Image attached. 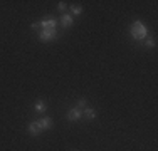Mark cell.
Masks as SVG:
<instances>
[{
	"instance_id": "obj_9",
	"label": "cell",
	"mask_w": 158,
	"mask_h": 151,
	"mask_svg": "<svg viewBox=\"0 0 158 151\" xmlns=\"http://www.w3.org/2000/svg\"><path fill=\"white\" fill-rule=\"evenodd\" d=\"M46 109H47V106H46L44 101H37V103H35V111L37 112H40V114H42V112H46Z\"/></svg>"
},
{
	"instance_id": "obj_6",
	"label": "cell",
	"mask_w": 158,
	"mask_h": 151,
	"mask_svg": "<svg viewBox=\"0 0 158 151\" xmlns=\"http://www.w3.org/2000/svg\"><path fill=\"white\" fill-rule=\"evenodd\" d=\"M37 126L40 128V131L51 129V128H52V119H51V118H42V119L37 121Z\"/></svg>"
},
{
	"instance_id": "obj_10",
	"label": "cell",
	"mask_w": 158,
	"mask_h": 151,
	"mask_svg": "<svg viewBox=\"0 0 158 151\" xmlns=\"http://www.w3.org/2000/svg\"><path fill=\"white\" fill-rule=\"evenodd\" d=\"M71 12H73L74 15H79V14H82V7H79V5H71Z\"/></svg>"
},
{
	"instance_id": "obj_3",
	"label": "cell",
	"mask_w": 158,
	"mask_h": 151,
	"mask_svg": "<svg viewBox=\"0 0 158 151\" xmlns=\"http://www.w3.org/2000/svg\"><path fill=\"white\" fill-rule=\"evenodd\" d=\"M81 114H82V109H79L76 106V108H73V109L67 111V119L69 121H77L79 118H81Z\"/></svg>"
},
{
	"instance_id": "obj_14",
	"label": "cell",
	"mask_w": 158,
	"mask_h": 151,
	"mask_svg": "<svg viewBox=\"0 0 158 151\" xmlns=\"http://www.w3.org/2000/svg\"><path fill=\"white\" fill-rule=\"evenodd\" d=\"M32 29H40V22H34V24H32Z\"/></svg>"
},
{
	"instance_id": "obj_5",
	"label": "cell",
	"mask_w": 158,
	"mask_h": 151,
	"mask_svg": "<svg viewBox=\"0 0 158 151\" xmlns=\"http://www.w3.org/2000/svg\"><path fill=\"white\" fill-rule=\"evenodd\" d=\"M73 24H74L73 15H71V14H62V17H61V25H62V27L64 29H69Z\"/></svg>"
},
{
	"instance_id": "obj_7",
	"label": "cell",
	"mask_w": 158,
	"mask_h": 151,
	"mask_svg": "<svg viewBox=\"0 0 158 151\" xmlns=\"http://www.w3.org/2000/svg\"><path fill=\"white\" fill-rule=\"evenodd\" d=\"M82 114H84L88 119H94L96 116H98V111H96L94 108H88V106H86V108L82 109Z\"/></svg>"
},
{
	"instance_id": "obj_2",
	"label": "cell",
	"mask_w": 158,
	"mask_h": 151,
	"mask_svg": "<svg viewBox=\"0 0 158 151\" xmlns=\"http://www.w3.org/2000/svg\"><path fill=\"white\" fill-rule=\"evenodd\" d=\"M37 37H39L40 42H49V40L57 39V30H56V29H52V30H40Z\"/></svg>"
},
{
	"instance_id": "obj_12",
	"label": "cell",
	"mask_w": 158,
	"mask_h": 151,
	"mask_svg": "<svg viewBox=\"0 0 158 151\" xmlns=\"http://www.w3.org/2000/svg\"><path fill=\"white\" fill-rule=\"evenodd\" d=\"M86 104H88L86 97H81V99H79V103H77V108H79V109H84V108H86Z\"/></svg>"
},
{
	"instance_id": "obj_11",
	"label": "cell",
	"mask_w": 158,
	"mask_h": 151,
	"mask_svg": "<svg viewBox=\"0 0 158 151\" xmlns=\"http://www.w3.org/2000/svg\"><path fill=\"white\" fill-rule=\"evenodd\" d=\"M143 44H145L146 47H155V39L148 37V39H145V40H143Z\"/></svg>"
},
{
	"instance_id": "obj_1",
	"label": "cell",
	"mask_w": 158,
	"mask_h": 151,
	"mask_svg": "<svg viewBox=\"0 0 158 151\" xmlns=\"http://www.w3.org/2000/svg\"><path fill=\"white\" fill-rule=\"evenodd\" d=\"M130 35L133 37L135 40H145L146 35H148V30H146V27L140 20H135L133 24L130 25Z\"/></svg>"
},
{
	"instance_id": "obj_13",
	"label": "cell",
	"mask_w": 158,
	"mask_h": 151,
	"mask_svg": "<svg viewBox=\"0 0 158 151\" xmlns=\"http://www.w3.org/2000/svg\"><path fill=\"white\" fill-rule=\"evenodd\" d=\"M66 9H67L66 2H59V10H61V12H64V14H66Z\"/></svg>"
},
{
	"instance_id": "obj_4",
	"label": "cell",
	"mask_w": 158,
	"mask_h": 151,
	"mask_svg": "<svg viewBox=\"0 0 158 151\" xmlns=\"http://www.w3.org/2000/svg\"><path fill=\"white\" fill-rule=\"evenodd\" d=\"M56 25H57L56 18H46V20L40 22V29L42 30H52V29H56Z\"/></svg>"
},
{
	"instance_id": "obj_8",
	"label": "cell",
	"mask_w": 158,
	"mask_h": 151,
	"mask_svg": "<svg viewBox=\"0 0 158 151\" xmlns=\"http://www.w3.org/2000/svg\"><path fill=\"white\" fill-rule=\"evenodd\" d=\"M29 133H31L32 136H37V134H40V128L37 126V121H34V123L29 124Z\"/></svg>"
}]
</instances>
